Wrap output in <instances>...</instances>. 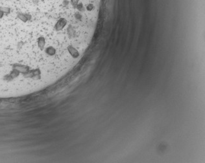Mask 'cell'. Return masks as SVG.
<instances>
[{
    "instance_id": "obj_2",
    "label": "cell",
    "mask_w": 205,
    "mask_h": 163,
    "mask_svg": "<svg viewBox=\"0 0 205 163\" xmlns=\"http://www.w3.org/2000/svg\"><path fill=\"white\" fill-rule=\"evenodd\" d=\"M3 15H4V13H3L2 11L0 10V19H1V18H3Z\"/></svg>"
},
{
    "instance_id": "obj_1",
    "label": "cell",
    "mask_w": 205,
    "mask_h": 163,
    "mask_svg": "<svg viewBox=\"0 0 205 163\" xmlns=\"http://www.w3.org/2000/svg\"><path fill=\"white\" fill-rule=\"evenodd\" d=\"M0 10L2 11L4 14H9L10 12H11L10 8L5 7H0Z\"/></svg>"
}]
</instances>
